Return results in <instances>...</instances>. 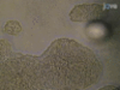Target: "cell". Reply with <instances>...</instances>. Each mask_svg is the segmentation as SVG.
<instances>
[{"label":"cell","mask_w":120,"mask_h":90,"mask_svg":"<svg viewBox=\"0 0 120 90\" xmlns=\"http://www.w3.org/2000/svg\"><path fill=\"white\" fill-rule=\"evenodd\" d=\"M4 31L8 35H18L22 31V26L16 21H8L4 28Z\"/></svg>","instance_id":"cell-2"},{"label":"cell","mask_w":120,"mask_h":90,"mask_svg":"<svg viewBox=\"0 0 120 90\" xmlns=\"http://www.w3.org/2000/svg\"><path fill=\"white\" fill-rule=\"evenodd\" d=\"M116 86H114V85H107V86H103L101 90H111V89H115Z\"/></svg>","instance_id":"cell-3"},{"label":"cell","mask_w":120,"mask_h":90,"mask_svg":"<svg viewBox=\"0 0 120 90\" xmlns=\"http://www.w3.org/2000/svg\"><path fill=\"white\" fill-rule=\"evenodd\" d=\"M103 6L101 4H84L76 6L70 12V19L73 22H84L96 19L101 16Z\"/></svg>","instance_id":"cell-1"}]
</instances>
